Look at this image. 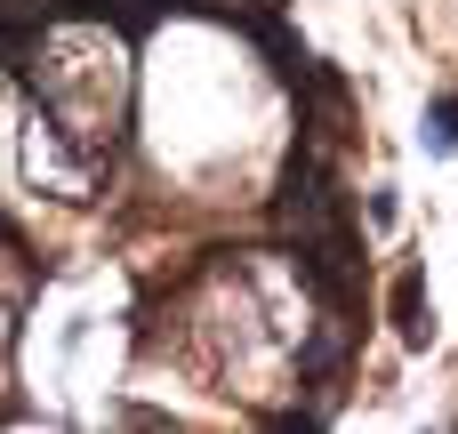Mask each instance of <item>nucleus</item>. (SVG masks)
I'll use <instances>...</instances> for the list:
<instances>
[{"instance_id": "obj_1", "label": "nucleus", "mask_w": 458, "mask_h": 434, "mask_svg": "<svg viewBox=\"0 0 458 434\" xmlns=\"http://www.w3.org/2000/svg\"><path fill=\"white\" fill-rule=\"evenodd\" d=\"M394 330H403V346H435V298H427V274L419 266L394 282Z\"/></svg>"}, {"instance_id": "obj_2", "label": "nucleus", "mask_w": 458, "mask_h": 434, "mask_svg": "<svg viewBox=\"0 0 458 434\" xmlns=\"http://www.w3.org/2000/svg\"><path fill=\"white\" fill-rule=\"evenodd\" d=\"M419 145H427L435 161H451V153H458V97H435V105H427V121H419Z\"/></svg>"}]
</instances>
